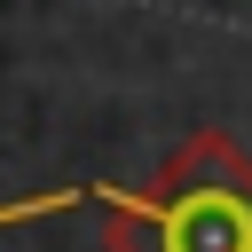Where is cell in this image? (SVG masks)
I'll list each match as a JSON object with an SVG mask.
<instances>
[{
    "instance_id": "6da1fadb",
    "label": "cell",
    "mask_w": 252,
    "mask_h": 252,
    "mask_svg": "<svg viewBox=\"0 0 252 252\" xmlns=\"http://www.w3.org/2000/svg\"><path fill=\"white\" fill-rule=\"evenodd\" d=\"M110 252H252V158L228 134H189L158 181L102 205Z\"/></svg>"
}]
</instances>
